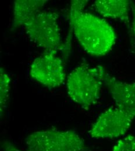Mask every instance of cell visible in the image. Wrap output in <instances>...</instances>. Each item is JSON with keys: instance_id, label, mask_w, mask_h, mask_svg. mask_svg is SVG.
Masks as SVG:
<instances>
[{"instance_id": "cell-1", "label": "cell", "mask_w": 135, "mask_h": 151, "mask_svg": "<svg viewBox=\"0 0 135 151\" xmlns=\"http://www.w3.org/2000/svg\"><path fill=\"white\" fill-rule=\"evenodd\" d=\"M88 1H72L69 25L81 47L94 57L107 55L116 44V32L104 19L84 12Z\"/></svg>"}, {"instance_id": "cell-2", "label": "cell", "mask_w": 135, "mask_h": 151, "mask_svg": "<svg viewBox=\"0 0 135 151\" xmlns=\"http://www.w3.org/2000/svg\"><path fill=\"white\" fill-rule=\"evenodd\" d=\"M26 148L20 150L8 140L1 142L2 151H92L85 141L73 131L48 129L29 134Z\"/></svg>"}, {"instance_id": "cell-3", "label": "cell", "mask_w": 135, "mask_h": 151, "mask_svg": "<svg viewBox=\"0 0 135 151\" xmlns=\"http://www.w3.org/2000/svg\"><path fill=\"white\" fill-rule=\"evenodd\" d=\"M106 72L102 66H90L83 63L68 77L67 90L70 98L87 110L98 101Z\"/></svg>"}, {"instance_id": "cell-4", "label": "cell", "mask_w": 135, "mask_h": 151, "mask_svg": "<svg viewBox=\"0 0 135 151\" xmlns=\"http://www.w3.org/2000/svg\"><path fill=\"white\" fill-rule=\"evenodd\" d=\"M58 18L59 15L55 12L41 11L24 26L26 34L38 47L46 51L64 50Z\"/></svg>"}, {"instance_id": "cell-5", "label": "cell", "mask_w": 135, "mask_h": 151, "mask_svg": "<svg viewBox=\"0 0 135 151\" xmlns=\"http://www.w3.org/2000/svg\"><path fill=\"white\" fill-rule=\"evenodd\" d=\"M55 51H46L32 63L30 75L48 88H57L64 84L66 72L62 60Z\"/></svg>"}, {"instance_id": "cell-6", "label": "cell", "mask_w": 135, "mask_h": 151, "mask_svg": "<svg viewBox=\"0 0 135 151\" xmlns=\"http://www.w3.org/2000/svg\"><path fill=\"white\" fill-rule=\"evenodd\" d=\"M135 118L116 107L101 113L89 131L94 138H114L123 135Z\"/></svg>"}, {"instance_id": "cell-7", "label": "cell", "mask_w": 135, "mask_h": 151, "mask_svg": "<svg viewBox=\"0 0 135 151\" xmlns=\"http://www.w3.org/2000/svg\"><path fill=\"white\" fill-rule=\"evenodd\" d=\"M104 84L114 100L116 107L135 118V83L121 81L106 71Z\"/></svg>"}, {"instance_id": "cell-8", "label": "cell", "mask_w": 135, "mask_h": 151, "mask_svg": "<svg viewBox=\"0 0 135 151\" xmlns=\"http://www.w3.org/2000/svg\"><path fill=\"white\" fill-rule=\"evenodd\" d=\"M94 8L101 16L119 20L129 24L131 1L128 0H98L94 2Z\"/></svg>"}, {"instance_id": "cell-9", "label": "cell", "mask_w": 135, "mask_h": 151, "mask_svg": "<svg viewBox=\"0 0 135 151\" xmlns=\"http://www.w3.org/2000/svg\"><path fill=\"white\" fill-rule=\"evenodd\" d=\"M48 1L17 0L14 1V18L11 30L24 26L34 17L42 11Z\"/></svg>"}, {"instance_id": "cell-10", "label": "cell", "mask_w": 135, "mask_h": 151, "mask_svg": "<svg viewBox=\"0 0 135 151\" xmlns=\"http://www.w3.org/2000/svg\"><path fill=\"white\" fill-rule=\"evenodd\" d=\"M11 81L9 76L1 68L0 69V111L1 117L9 100Z\"/></svg>"}, {"instance_id": "cell-11", "label": "cell", "mask_w": 135, "mask_h": 151, "mask_svg": "<svg viewBox=\"0 0 135 151\" xmlns=\"http://www.w3.org/2000/svg\"><path fill=\"white\" fill-rule=\"evenodd\" d=\"M113 151H135V135H130L119 140Z\"/></svg>"}, {"instance_id": "cell-12", "label": "cell", "mask_w": 135, "mask_h": 151, "mask_svg": "<svg viewBox=\"0 0 135 151\" xmlns=\"http://www.w3.org/2000/svg\"><path fill=\"white\" fill-rule=\"evenodd\" d=\"M131 9L132 17H133L132 26H133V31L134 33V36L135 38V3L132 1H131Z\"/></svg>"}]
</instances>
